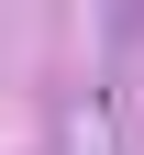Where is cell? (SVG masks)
<instances>
[{
    "instance_id": "cell-2",
    "label": "cell",
    "mask_w": 144,
    "mask_h": 155,
    "mask_svg": "<svg viewBox=\"0 0 144 155\" xmlns=\"http://www.w3.org/2000/svg\"><path fill=\"white\" fill-rule=\"evenodd\" d=\"M89 11H100V45H111V67H122V55L144 45V0H89Z\"/></svg>"
},
{
    "instance_id": "cell-1",
    "label": "cell",
    "mask_w": 144,
    "mask_h": 155,
    "mask_svg": "<svg viewBox=\"0 0 144 155\" xmlns=\"http://www.w3.org/2000/svg\"><path fill=\"white\" fill-rule=\"evenodd\" d=\"M55 155H122V89H111V78L55 111Z\"/></svg>"
}]
</instances>
